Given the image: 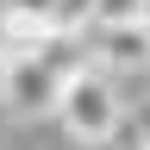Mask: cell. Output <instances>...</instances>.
Wrapping results in <instances>:
<instances>
[{
	"instance_id": "cell-5",
	"label": "cell",
	"mask_w": 150,
	"mask_h": 150,
	"mask_svg": "<svg viewBox=\"0 0 150 150\" xmlns=\"http://www.w3.org/2000/svg\"><path fill=\"white\" fill-rule=\"evenodd\" d=\"M150 19V0H94V25H131Z\"/></svg>"
},
{
	"instance_id": "cell-4",
	"label": "cell",
	"mask_w": 150,
	"mask_h": 150,
	"mask_svg": "<svg viewBox=\"0 0 150 150\" xmlns=\"http://www.w3.org/2000/svg\"><path fill=\"white\" fill-rule=\"evenodd\" d=\"M50 31L44 19H25V13H0V56H25V50H44L50 44Z\"/></svg>"
},
{
	"instance_id": "cell-8",
	"label": "cell",
	"mask_w": 150,
	"mask_h": 150,
	"mask_svg": "<svg viewBox=\"0 0 150 150\" xmlns=\"http://www.w3.org/2000/svg\"><path fill=\"white\" fill-rule=\"evenodd\" d=\"M144 150H150V144H144Z\"/></svg>"
},
{
	"instance_id": "cell-7",
	"label": "cell",
	"mask_w": 150,
	"mask_h": 150,
	"mask_svg": "<svg viewBox=\"0 0 150 150\" xmlns=\"http://www.w3.org/2000/svg\"><path fill=\"white\" fill-rule=\"evenodd\" d=\"M0 63H6V56H0Z\"/></svg>"
},
{
	"instance_id": "cell-2",
	"label": "cell",
	"mask_w": 150,
	"mask_h": 150,
	"mask_svg": "<svg viewBox=\"0 0 150 150\" xmlns=\"http://www.w3.org/2000/svg\"><path fill=\"white\" fill-rule=\"evenodd\" d=\"M63 81H69V75L56 69L44 50L6 56V63H0V106H6V112H19V119L56 112V100H63Z\"/></svg>"
},
{
	"instance_id": "cell-1",
	"label": "cell",
	"mask_w": 150,
	"mask_h": 150,
	"mask_svg": "<svg viewBox=\"0 0 150 150\" xmlns=\"http://www.w3.org/2000/svg\"><path fill=\"white\" fill-rule=\"evenodd\" d=\"M56 119L69 125V138L81 144H106L119 131V88H112V69H75L63 81V100H56Z\"/></svg>"
},
{
	"instance_id": "cell-6",
	"label": "cell",
	"mask_w": 150,
	"mask_h": 150,
	"mask_svg": "<svg viewBox=\"0 0 150 150\" xmlns=\"http://www.w3.org/2000/svg\"><path fill=\"white\" fill-rule=\"evenodd\" d=\"M0 13H25V19H44V25H56L63 0H0Z\"/></svg>"
},
{
	"instance_id": "cell-3",
	"label": "cell",
	"mask_w": 150,
	"mask_h": 150,
	"mask_svg": "<svg viewBox=\"0 0 150 150\" xmlns=\"http://www.w3.org/2000/svg\"><path fill=\"white\" fill-rule=\"evenodd\" d=\"M94 56L112 75L150 69V19H131V25H94Z\"/></svg>"
}]
</instances>
